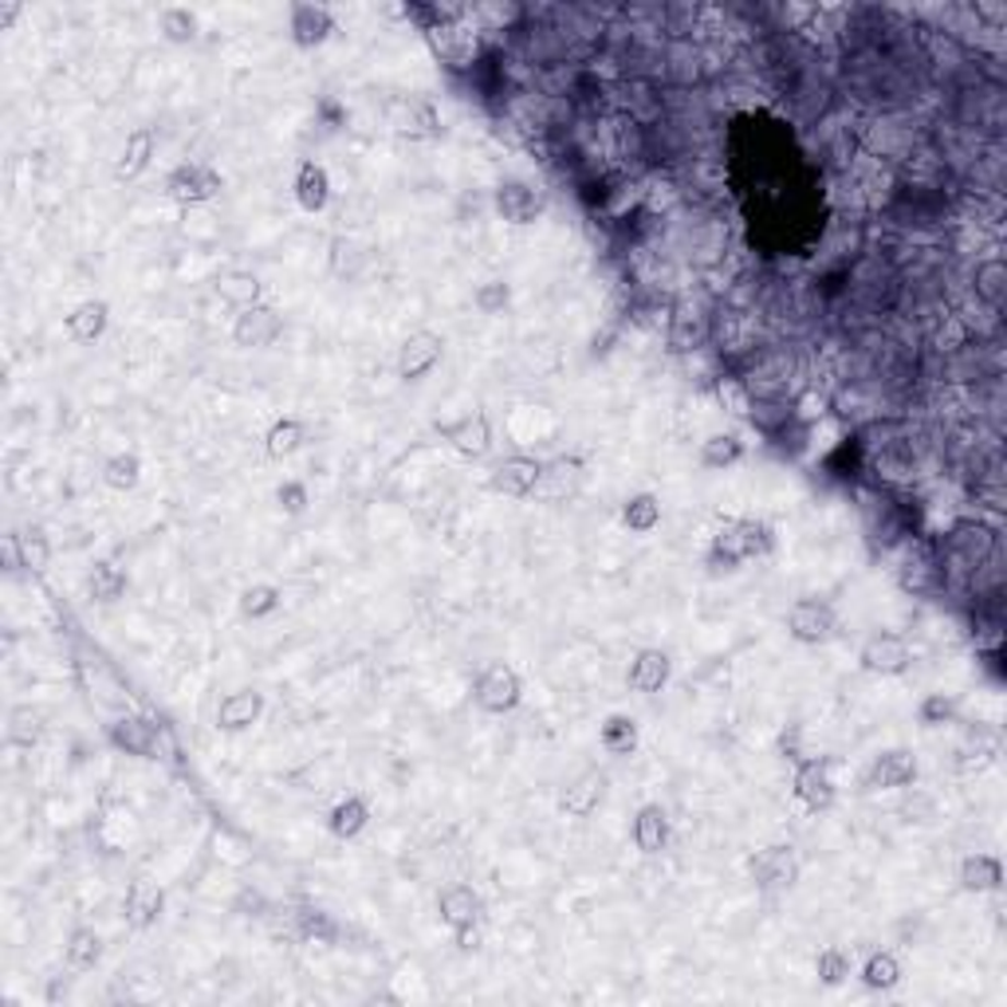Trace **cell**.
Listing matches in <instances>:
<instances>
[{"label":"cell","instance_id":"1","mask_svg":"<svg viewBox=\"0 0 1007 1007\" xmlns=\"http://www.w3.org/2000/svg\"><path fill=\"white\" fill-rule=\"evenodd\" d=\"M775 548V531L768 519L760 516H733L724 519L721 531L713 536V548L704 555L709 571H736L748 559H763L772 555Z\"/></svg>","mask_w":1007,"mask_h":1007},{"label":"cell","instance_id":"2","mask_svg":"<svg viewBox=\"0 0 1007 1007\" xmlns=\"http://www.w3.org/2000/svg\"><path fill=\"white\" fill-rule=\"evenodd\" d=\"M472 701H477L480 713L504 716L524 701V681H519V674L508 666V661H489V666L477 674Z\"/></svg>","mask_w":1007,"mask_h":1007},{"label":"cell","instance_id":"3","mask_svg":"<svg viewBox=\"0 0 1007 1007\" xmlns=\"http://www.w3.org/2000/svg\"><path fill=\"white\" fill-rule=\"evenodd\" d=\"M834 772V760L831 756H811V760H803L799 768H795V780H792V792L795 799L807 807V811H831L834 799H839V787H834L831 780Z\"/></svg>","mask_w":1007,"mask_h":1007},{"label":"cell","instance_id":"4","mask_svg":"<svg viewBox=\"0 0 1007 1007\" xmlns=\"http://www.w3.org/2000/svg\"><path fill=\"white\" fill-rule=\"evenodd\" d=\"M839 630V614H834L831 602L822 598H799L792 610H787V634L803 646H822L831 642V634Z\"/></svg>","mask_w":1007,"mask_h":1007},{"label":"cell","instance_id":"5","mask_svg":"<svg viewBox=\"0 0 1007 1007\" xmlns=\"http://www.w3.org/2000/svg\"><path fill=\"white\" fill-rule=\"evenodd\" d=\"M221 194V174L213 166H201V162H186L166 177V197L177 206H206Z\"/></svg>","mask_w":1007,"mask_h":1007},{"label":"cell","instance_id":"6","mask_svg":"<svg viewBox=\"0 0 1007 1007\" xmlns=\"http://www.w3.org/2000/svg\"><path fill=\"white\" fill-rule=\"evenodd\" d=\"M752 878L760 890H792L799 881V854L787 842H775V846H763L752 858Z\"/></svg>","mask_w":1007,"mask_h":1007},{"label":"cell","instance_id":"7","mask_svg":"<svg viewBox=\"0 0 1007 1007\" xmlns=\"http://www.w3.org/2000/svg\"><path fill=\"white\" fill-rule=\"evenodd\" d=\"M862 669L874 677H901L913 666V649L905 637L898 634H874L858 654Z\"/></svg>","mask_w":1007,"mask_h":1007},{"label":"cell","instance_id":"8","mask_svg":"<svg viewBox=\"0 0 1007 1007\" xmlns=\"http://www.w3.org/2000/svg\"><path fill=\"white\" fill-rule=\"evenodd\" d=\"M539 477H543V460L528 457V453H516V457H504L496 469H492L489 484H492V492L524 500V496H536Z\"/></svg>","mask_w":1007,"mask_h":1007},{"label":"cell","instance_id":"9","mask_svg":"<svg viewBox=\"0 0 1007 1007\" xmlns=\"http://www.w3.org/2000/svg\"><path fill=\"white\" fill-rule=\"evenodd\" d=\"M280 335H284V315L268 304L248 307V312L236 315L233 324V342L236 347H248V351H265Z\"/></svg>","mask_w":1007,"mask_h":1007},{"label":"cell","instance_id":"10","mask_svg":"<svg viewBox=\"0 0 1007 1007\" xmlns=\"http://www.w3.org/2000/svg\"><path fill=\"white\" fill-rule=\"evenodd\" d=\"M445 354V339L437 331H413L410 339L398 347V378L401 382H418L433 371Z\"/></svg>","mask_w":1007,"mask_h":1007},{"label":"cell","instance_id":"11","mask_svg":"<svg viewBox=\"0 0 1007 1007\" xmlns=\"http://www.w3.org/2000/svg\"><path fill=\"white\" fill-rule=\"evenodd\" d=\"M917 780V756L910 748H890L870 763L866 772V792H898Z\"/></svg>","mask_w":1007,"mask_h":1007},{"label":"cell","instance_id":"12","mask_svg":"<svg viewBox=\"0 0 1007 1007\" xmlns=\"http://www.w3.org/2000/svg\"><path fill=\"white\" fill-rule=\"evenodd\" d=\"M162 910H166V890H162L157 881H150V878L130 881L127 898H122V913H127L130 929L142 933V929H150V925H157Z\"/></svg>","mask_w":1007,"mask_h":1007},{"label":"cell","instance_id":"13","mask_svg":"<svg viewBox=\"0 0 1007 1007\" xmlns=\"http://www.w3.org/2000/svg\"><path fill=\"white\" fill-rule=\"evenodd\" d=\"M441 437L449 441L453 449L460 453V457H484V453L492 449V425H489V413H465V418L449 421L445 430H441Z\"/></svg>","mask_w":1007,"mask_h":1007},{"label":"cell","instance_id":"14","mask_svg":"<svg viewBox=\"0 0 1007 1007\" xmlns=\"http://www.w3.org/2000/svg\"><path fill=\"white\" fill-rule=\"evenodd\" d=\"M288 32H292L295 48H319V44L335 32V16H331V9H324V4L300 0V4H292Z\"/></svg>","mask_w":1007,"mask_h":1007},{"label":"cell","instance_id":"15","mask_svg":"<svg viewBox=\"0 0 1007 1007\" xmlns=\"http://www.w3.org/2000/svg\"><path fill=\"white\" fill-rule=\"evenodd\" d=\"M480 910H484V901H480V893L472 890V886H465V881H457L449 890H441V898H437L441 921H445L453 933L472 929L480 921Z\"/></svg>","mask_w":1007,"mask_h":1007},{"label":"cell","instance_id":"16","mask_svg":"<svg viewBox=\"0 0 1007 1007\" xmlns=\"http://www.w3.org/2000/svg\"><path fill=\"white\" fill-rule=\"evenodd\" d=\"M496 213L508 221V225H531L539 213H543V201L528 182H500L496 186Z\"/></svg>","mask_w":1007,"mask_h":1007},{"label":"cell","instance_id":"17","mask_svg":"<svg viewBox=\"0 0 1007 1007\" xmlns=\"http://www.w3.org/2000/svg\"><path fill=\"white\" fill-rule=\"evenodd\" d=\"M949 548L957 551L969 567H984V563L996 555V531H992L988 524H980V519H964V524L952 528Z\"/></svg>","mask_w":1007,"mask_h":1007},{"label":"cell","instance_id":"18","mask_svg":"<svg viewBox=\"0 0 1007 1007\" xmlns=\"http://www.w3.org/2000/svg\"><path fill=\"white\" fill-rule=\"evenodd\" d=\"M260 713H265V693L236 689V693H229L225 701L216 704V728L221 733H245V728H253L260 721Z\"/></svg>","mask_w":1007,"mask_h":1007},{"label":"cell","instance_id":"19","mask_svg":"<svg viewBox=\"0 0 1007 1007\" xmlns=\"http://www.w3.org/2000/svg\"><path fill=\"white\" fill-rule=\"evenodd\" d=\"M669 674H674V661L661 649H637L634 661L627 669V684L634 693H661L669 684Z\"/></svg>","mask_w":1007,"mask_h":1007},{"label":"cell","instance_id":"20","mask_svg":"<svg viewBox=\"0 0 1007 1007\" xmlns=\"http://www.w3.org/2000/svg\"><path fill=\"white\" fill-rule=\"evenodd\" d=\"M602 787H607V775L595 772V768H587V772L575 775V780L563 787V795H559V811L571 815V819H587L598 803H602Z\"/></svg>","mask_w":1007,"mask_h":1007},{"label":"cell","instance_id":"21","mask_svg":"<svg viewBox=\"0 0 1007 1007\" xmlns=\"http://www.w3.org/2000/svg\"><path fill=\"white\" fill-rule=\"evenodd\" d=\"M295 201L307 213H319V209L331 206V174L319 162H300V169H295Z\"/></svg>","mask_w":1007,"mask_h":1007},{"label":"cell","instance_id":"22","mask_svg":"<svg viewBox=\"0 0 1007 1007\" xmlns=\"http://www.w3.org/2000/svg\"><path fill=\"white\" fill-rule=\"evenodd\" d=\"M110 743H115L118 752L127 756H142V760H150V756L157 752V733L150 721H138V716H122V721L110 724Z\"/></svg>","mask_w":1007,"mask_h":1007},{"label":"cell","instance_id":"23","mask_svg":"<svg viewBox=\"0 0 1007 1007\" xmlns=\"http://www.w3.org/2000/svg\"><path fill=\"white\" fill-rule=\"evenodd\" d=\"M999 886H1004V862L996 854H969L960 862V890L996 893Z\"/></svg>","mask_w":1007,"mask_h":1007},{"label":"cell","instance_id":"24","mask_svg":"<svg viewBox=\"0 0 1007 1007\" xmlns=\"http://www.w3.org/2000/svg\"><path fill=\"white\" fill-rule=\"evenodd\" d=\"M634 846L642 854H661L669 846V815L666 807L646 803L634 819Z\"/></svg>","mask_w":1007,"mask_h":1007},{"label":"cell","instance_id":"25","mask_svg":"<svg viewBox=\"0 0 1007 1007\" xmlns=\"http://www.w3.org/2000/svg\"><path fill=\"white\" fill-rule=\"evenodd\" d=\"M366 822H371V803L362 799V795H347V799H339L331 807V815H327V831L335 834V839H359L362 831H366Z\"/></svg>","mask_w":1007,"mask_h":1007},{"label":"cell","instance_id":"26","mask_svg":"<svg viewBox=\"0 0 1007 1007\" xmlns=\"http://www.w3.org/2000/svg\"><path fill=\"white\" fill-rule=\"evenodd\" d=\"M154 150H157V134H154V130H150V127L130 130L127 147H122V154H118V162H115V177H127V182H130V177L147 174Z\"/></svg>","mask_w":1007,"mask_h":1007},{"label":"cell","instance_id":"27","mask_svg":"<svg viewBox=\"0 0 1007 1007\" xmlns=\"http://www.w3.org/2000/svg\"><path fill=\"white\" fill-rule=\"evenodd\" d=\"M578 484H583V472H578L575 460H551L543 465V477H539V496L548 504H563L567 496H575Z\"/></svg>","mask_w":1007,"mask_h":1007},{"label":"cell","instance_id":"28","mask_svg":"<svg viewBox=\"0 0 1007 1007\" xmlns=\"http://www.w3.org/2000/svg\"><path fill=\"white\" fill-rule=\"evenodd\" d=\"M51 559V543L39 528H24L9 536V563H20L24 571H44Z\"/></svg>","mask_w":1007,"mask_h":1007},{"label":"cell","instance_id":"29","mask_svg":"<svg viewBox=\"0 0 1007 1007\" xmlns=\"http://www.w3.org/2000/svg\"><path fill=\"white\" fill-rule=\"evenodd\" d=\"M107 324H110L107 300H87V304H79L75 312L68 315V335L75 342H95V339H103Z\"/></svg>","mask_w":1007,"mask_h":1007},{"label":"cell","instance_id":"30","mask_svg":"<svg viewBox=\"0 0 1007 1007\" xmlns=\"http://www.w3.org/2000/svg\"><path fill=\"white\" fill-rule=\"evenodd\" d=\"M398 134L410 138V142H430V138L441 134V115L433 103H425V98H413L410 107L401 110L398 118Z\"/></svg>","mask_w":1007,"mask_h":1007},{"label":"cell","instance_id":"31","mask_svg":"<svg viewBox=\"0 0 1007 1007\" xmlns=\"http://www.w3.org/2000/svg\"><path fill=\"white\" fill-rule=\"evenodd\" d=\"M598 740H602V748H607L610 756H634L637 743H642V733H637V721L627 713H614L602 721V733H598Z\"/></svg>","mask_w":1007,"mask_h":1007},{"label":"cell","instance_id":"32","mask_svg":"<svg viewBox=\"0 0 1007 1007\" xmlns=\"http://www.w3.org/2000/svg\"><path fill=\"white\" fill-rule=\"evenodd\" d=\"M127 571L118 567V563H110V559H103V563H95L87 575V590L95 602H118V598L127 595Z\"/></svg>","mask_w":1007,"mask_h":1007},{"label":"cell","instance_id":"33","mask_svg":"<svg viewBox=\"0 0 1007 1007\" xmlns=\"http://www.w3.org/2000/svg\"><path fill=\"white\" fill-rule=\"evenodd\" d=\"M976 295L984 300L988 307H1004L1007 300V265L999 260V256H988V260H980L976 265Z\"/></svg>","mask_w":1007,"mask_h":1007},{"label":"cell","instance_id":"34","mask_svg":"<svg viewBox=\"0 0 1007 1007\" xmlns=\"http://www.w3.org/2000/svg\"><path fill=\"white\" fill-rule=\"evenodd\" d=\"M98 957H103V937H98L95 929H75L68 937V945H63V960H68V969L75 972H87L98 964Z\"/></svg>","mask_w":1007,"mask_h":1007},{"label":"cell","instance_id":"35","mask_svg":"<svg viewBox=\"0 0 1007 1007\" xmlns=\"http://www.w3.org/2000/svg\"><path fill=\"white\" fill-rule=\"evenodd\" d=\"M216 292H221V300L233 307H241V312H248V307L260 304V280H256L253 272H225L221 276V284H216Z\"/></svg>","mask_w":1007,"mask_h":1007},{"label":"cell","instance_id":"36","mask_svg":"<svg viewBox=\"0 0 1007 1007\" xmlns=\"http://www.w3.org/2000/svg\"><path fill=\"white\" fill-rule=\"evenodd\" d=\"M304 437H307L304 421H300V418H280V421H272V430H268L265 449H268V457L284 460V457H292L300 445H304Z\"/></svg>","mask_w":1007,"mask_h":1007},{"label":"cell","instance_id":"37","mask_svg":"<svg viewBox=\"0 0 1007 1007\" xmlns=\"http://www.w3.org/2000/svg\"><path fill=\"white\" fill-rule=\"evenodd\" d=\"M622 524H627L630 531H637V536L654 531L657 524H661V500H657L654 492H637V496H630L627 508H622Z\"/></svg>","mask_w":1007,"mask_h":1007},{"label":"cell","instance_id":"38","mask_svg":"<svg viewBox=\"0 0 1007 1007\" xmlns=\"http://www.w3.org/2000/svg\"><path fill=\"white\" fill-rule=\"evenodd\" d=\"M862 984L870 992H893L901 984V960L893 952H874L862 964Z\"/></svg>","mask_w":1007,"mask_h":1007},{"label":"cell","instance_id":"39","mask_svg":"<svg viewBox=\"0 0 1007 1007\" xmlns=\"http://www.w3.org/2000/svg\"><path fill=\"white\" fill-rule=\"evenodd\" d=\"M736 460H743V441L736 433H713L701 445V465L704 469H733Z\"/></svg>","mask_w":1007,"mask_h":1007},{"label":"cell","instance_id":"40","mask_svg":"<svg viewBox=\"0 0 1007 1007\" xmlns=\"http://www.w3.org/2000/svg\"><path fill=\"white\" fill-rule=\"evenodd\" d=\"M157 28H162V36L169 44H194L201 24H197V12L182 9V4H169V9L157 12Z\"/></svg>","mask_w":1007,"mask_h":1007},{"label":"cell","instance_id":"41","mask_svg":"<svg viewBox=\"0 0 1007 1007\" xmlns=\"http://www.w3.org/2000/svg\"><path fill=\"white\" fill-rule=\"evenodd\" d=\"M103 480H107V489H115V492L138 489V480H142V460H138V453H115V457L103 465Z\"/></svg>","mask_w":1007,"mask_h":1007},{"label":"cell","instance_id":"42","mask_svg":"<svg viewBox=\"0 0 1007 1007\" xmlns=\"http://www.w3.org/2000/svg\"><path fill=\"white\" fill-rule=\"evenodd\" d=\"M280 602H284V590L272 587V583H253V587L241 595V614L245 618H268L280 610Z\"/></svg>","mask_w":1007,"mask_h":1007},{"label":"cell","instance_id":"43","mask_svg":"<svg viewBox=\"0 0 1007 1007\" xmlns=\"http://www.w3.org/2000/svg\"><path fill=\"white\" fill-rule=\"evenodd\" d=\"M851 969H854L851 952L839 949V945H831V949H822L819 957H815V976H819L827 988H839L842 980L851 976Z\"/></svg>","mask_w":1007,"mask_h":1007},{"label":"cell","instance_id":"44","mask_svg":"<svg viewBox=\"0 0 1007 1007\" xmlns=\"http://www.w3.org/2000/svg\"><path fill=\"white\" fill-rule=\"evenodd\" d=\"M716 398H721V406L728 413H736V418H748L752 413V390H748V382L740 378H721L716 382Z\"/></svg>","mask_w":1007,"mask_h":1007},{"label":"cell","instance_id":"45","mask_svg":"<svg viewBox=\"0 0 1007 1007\" xmlns=\"http://www.w3.org/2000/svg\"><path fill=\"white\" fill-rule=\"evenodd\" d=\"M960 756H964L960 768H976V772H984V768L996 763V756H999V736L992 733V728H976V743L964 748Z\"/></svg>","mask_w":1007,"mask_h":1007},{"label":"cell","instance_id":"46","mask_svg":"<svg viewBox=\"0 0 1007 1007\" xmlns=\"http://www.w3.org/2000/svg\"><path fill=\"white\" fill-rule=\"evenodd\" d=\"M9 740L20 748H32L39 740V713H32L28 704H20L9 713Z\"/></svg>","mask_w":1007,"mask_h":1007},{"label":"cell","instance_id":"47","mask_svg":"<svg viewBox=\"0 0 1007 1007\" xmlns=\"http://www.w3.org/2000/svg\"><path fill=\"white\" fill-rule=\"evenodd\" d=\"M952 716H957V701H952L949 693H929L917 709V721L925 724V728H940V724H949Z\"/></svg>","mask_w":1007,"mask_h":1007},{"label":"cell","instance_id":"48","mask_svg":"<svg viewBox=\"0 0 1007 1007\" xmlns=\"http://www.w3.org/2000/svg\"><path fill=\"white\" fill-rule=\"evenodd\" d=\"M508 300H512V288L504 284V280H489V284H480L477 295H472V304L484 315H500L508 307Z\"/></svg>","mask_w":1007,"mask_h":1007},{"label":"cell","instance_id":"49","mask_svg":"<svg viewBox=\"0 0 1007 1007\" xmlns=\"http://www.w3.org/2000/svg\"><path fill=\"white\" fill-rule=\"evenodd\" d=\"M276 500H280V508H284L288 516H304L307 504H312V492H307L304 480H284V484L276 489Z\"/></svg>","mask_w":1007,"mask_h":1007},{"label":"cell","instance_id":"50","mask_svg":"<svg viewBox=\"0 0 1007 1007\" xmlns=\"http://www.w3.org/2000/svg\"><path fill=\"white\" fill-rule=\"evenodd\" d=\"M976 12H980V16H988V20H1004L1007 16V4H976Z\"/></svg>","mask_w":1007,"mask_h":1007},{"label":"cell","instance_id":"51","mask_svg":"<svg viewBox=\"0 0 1007 1007\" xmlns=\"http://www.w3.org/2000/svg\"><path fill=\"white\" fill-rule=\"evenodd\" d=\"M16 16H20V4H16V0H9V4L0 9V28H9V24H12Z\"/></svg>","mask_w":1007,"mask_h":1007}]
</instances>
